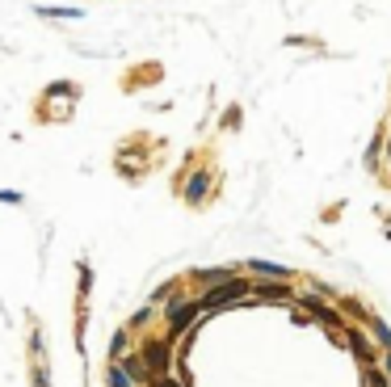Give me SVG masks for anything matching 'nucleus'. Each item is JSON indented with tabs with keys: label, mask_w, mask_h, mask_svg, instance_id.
I'll return each mask as SVG.
<instances>
[{
	"label": "nucleus",
	"mask_w": 391,
	"mask_h": 387,
	"mask_svg": "<svg viewBox=\"0 0 391 387\" xmlns=\"http://www.w3.org/2000/svg\"><path fill=\"white\" fill-rule=\"evenodd\" d=\"M253 299V278L240 270L236 278H227V282H219V287H206V291H198V303H202V316H215V312H223V308H240V303H248Z\"/></svg>",
	"instance_id": "nucleus-1"
},
{
	"label": "nucleus",
	"mask_w": 391,
	"mask_h": 387,
	"mask_svg": "<svg viewBox=\"0 0 391 387\" xmlns=\"http://www.w3.org/2000/svg\"><path fill=\"white\" fill-rule=\"evenodd\" d=\"M160 316H164V337H168V341H181L185 333L198 329L202 303H198V295H177V299H168V303L160 308Z\"/></svg>",
	"instance_id": "nucleus-2"
},
{
	"label": "nucleus",
	"mask_w": 391,
	"mask_h": 387,
	"mask_svg": "<svg viewBox=\"0 0 391 387\" xmlns=\"http://www.w3.org/2000/svg\"><path fill=\"white\" fill-rule=\"evenodd\" d=\"M139 358H143V367L152 371V379H156V375H173V362H177L173 341H168L164 333H147V337H139Z\"/></svg>",
	"instance_id": "nucleus-3"
},
{
	"label": "nucleus",
	"mask_w": 391,
	"mask_h": 387,
	"mask_svg": "<svg viewBox=\"0 0 391 387\" xmlns=\"http://www.w3.org/2000/svg\"><path fill=\"white\" fill-rule=\"evenodd\" d=\"M345 346H350V354L358 358V367H379V358H383V350L371 341V333H366L362 324H350V329H345Z\"/></svg>",
	"instance_id": "nucleus-4"
},
{
	"label": "nucleus",
	"mask_w": 391,
	"mask_h": 387,
	"mask_svg": "<svg viewBox=\"0 0 391 387\" xmlns=\"http://www.w3.org/2000/svg\"><path fill=\"white\" fill-rule=\"evenodd\" d=\"M253 299L257 303H295V282H274V278H253Z\"/></svg>",
	"instance_id": "nucleus-5"
},
{
	"label": "nucleus",
	"mask_w": 391,
	"mask_h": 387,
	"mask_svg": "<svg viewBox=\"0 0 391 387\" xmlns=\"http://www.w3.org/2000/svg\"><path fill=\"white\" fill-rule=\"evenodd\" d=\"M211 185H215V173H211V169H194V173L181 181V198H185L190 206H202L206 194H211Z\"/></svg>",
	"instance_id": "nucleus-6"
},
{
	"label": "nucleus",
	"mask_w": 391,
	"mask_h": 387,
	"mask_svg": "<svg viewBox=\"0 0 391 387\" xmlns=\"http://www.w3.org/2000/svg\"><path fill=\"white\" fill-rule=\"evenodd\" d=\"M236 274H240V265H202V270H190L185 282H194L198 291H206V287H219V282H227Z\"/></svg>",
	"instance_id": "nucleus-7"
},
{
	"label": "nucleus",
	"mask_w": 391,
	"mask_h": 387,
	"mask_svg": "<svg viewBox=\"0 0 391 387\" xmlns=\"http://www.w3.org/2000/svg\"><path fill=\"white\" fill-rule=\"evenodd\" d=\"M240 270H244L248 278H274V282H295V270H291V265H278V261H257V257H253V261H244Z\"/></svg>",
	"instance_id": "nucleus-8"
},
{
	"label": "nucleus",
	"mask_w": 391,
	"mask_h": 387,
	"mask_svg": "<svg viewBox=\"0 0 391 387\" xmlns=\"http://www.w3.org/2000/svg\"><path fill=\"white\" fill-rule=\"evenodd\" d=\"M118 367H122V375H126V379H131V383H135V387H147V383H152V371L143 367V358H139V350H131V354H122V358H118Z\"/></svg>",
	"instance_id": "nucleus-9"
},
{
	"label": "nucleus",
	"mask_w": 391,
	"mask_h": 387,
	"mask_svg": "<svg viewBox=\"0 0 391 387\" xmlns=\"http://www.w3.org/2000/svg\"><path fill=\"white\" fill-rule=\"evenodd\" d=\"M362 329H366V333H371V341H375V346H379V350H383V354H391V329H387V320H379V316H375V312H371V316H366V324H362Z\"/></svg>",
	"instance_id": "nucleus-10"
},
{
	"label": "nucleus",
	"mask_w": 391,
	"mask_h": 387,
	"mask_svg": "<svg viewBox=\"0 0 391 387\" xmlns=\"http://www.w3.org/2000/svg\"><path fill=\"white\" fill-rule=\"evenodd\" d=\"M131 337H135V333H131L126 324H122V329H118V333L110 337V362H118L122 354H131Z\"/></svg>",
	"instance_id": "nucleus-11"
},
{
	"label": "nucleus",
	"mask_w": 391,
	"mask_h": 387,
	"mask_svg": "<svg viewBox=\"0 0 391 387\" xmlns=\"http://www.w3.org/2000/svg\"><path fill=\"white\" fill-rule=\"evenodd\" d=\"M337 308H341V312H345V320H350V324H358V320H362V324H366V316H371V308H366V303H362V299H341V303H337Z\"/></svg>",
	"instance_id": "nucleus-12"
},
{
	"label": "nucleus",
	"mask_w": 391,
	"mask_h": 387,
	"mask_svg": "<svg viewBox=\"0 0 391 387\" xmlns=\"http://www.w3.org/2000/svg\"><path fill=\"white\" fill-rule=\"evenodd\" d=\"M362 387H391V375L383 367H362Z\"/></svg>",
	"instance_id": "nucleus-13"
},
{
	"label": "nucleus",
	"mask_w": 391,
	"mask_h": 387,
	"mask_svg": "<svg viewBox=\"0 0 391 387\" xmlns=\"http://www.w3.org/2000/svg\"><path fill=\"white\" fill-rule=\"evenodd\" d=\"M152 316H156V308L147 303V308H139V312H135V316L126 320V329H131V333H147V324H152Z\"/></svg>",
	"instance_id": "nucleus-14"
},
{
	"label": "nucleus",
	"mask_w": 391,
	"mask_h": 387,
	"mask_svg": "<svg viewBox=\"0 0 391 387\" xmlns=\"http://www.w3.org/2000/svg\"><path fill=\"white\" fill-rule=\"evenodd\" d=\"M105 387H135V383L122 375V367H118V362H105Z\"/></svg>",
	"instance_id": "nucleus-15"
},
{
	"label": "nucleus",
	"mask_w": 391,
	"mask_h": 387,
	"mask_svg": "<svg viewBox=\"0 0 391 387\" xmlns=\"http://www.w3.org/2000/svg\"><path fill=\"white\" fill-rule=\"evenodd\" d=\"M147 387H185V383H181L177 375H156V379H152Z\"/></svg>",
	"instance_id": "nucleus-16"
},
{
	"label": "nucleus",
	"mask_w": 391,
	"mask_h": 387,
	"mask_svg": "<svg viewBox=\"0 0 391 387\" xmlns=\"http://www.w3.org/2000/svg\"><path fill=\"white\" fill-rule=\"evenodd\" d=\"M291 324H312V316L303 308H291Z\"/></svg>",
	"instance_id": "nucleus-17"
},
{
	"label": "nucleus",
	"mask_w": 391,
	"mask_h": 387,
	"mask_svg": "<svg viewBox=\"0 0 391 387\" xmlns=\"http://www.w3.org/2000/svg\"><path fill=\"white\" fill-rule=\"evenodd\" d=\"M383 160H387V164H391V126H387V131H383Z\"/></svg>",
	"instance_id": "nucleus-18"
},
{
	"label": "nucleus",
	"mask_w": 391,
	"mask_h": 387,
	"mask_svg": "<svg viewBox=\"0 0 391 387\" xmlns=\"http://www.w3.org/2000/svg\"><path fill=\"white\" fill-rule=\"evenodd\" d=\"M387 240H391V228H387Z\"/></svg>",
	"instance_id": "nucleus-19"
}]
</instances>
